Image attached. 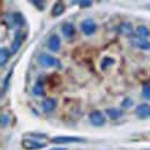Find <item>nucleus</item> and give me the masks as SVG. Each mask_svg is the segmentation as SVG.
<instances>
[{
	"label": "nucleus",
	"instance_id": "obj_9",
	"mask_svg": "<svg viewBox=\"0 0 150 150\" xmlns=\"http://www.w3.org/2000/svg\"><path fill=\"white\" fill-rule=\"evenodd\" d=\"M60 44H61L60 37H59L58 35H56V34L51 35V36L49 37V39H47V47H49V50L52 51V52H58V51H59Z\"/></svg>",
	"mask_w": 150,
	"mask_h": 150
},
{
	"label": "nucleus",
	"instance_id": "obj_14",
	"mask_svg": "<svg viewBox=\"0 0 150 150\" xmlns=\"http://www.w3.org/2000/svg\"><path fill=\"white\" fill-rule=\"evenodd\" d=\"M105 113H106V115H108L111 120H117V119H119V118L122 115V111L119 110V109H117V108L106 109V110H105Z\"/></svg>",
	"mask_w": 150,
	"mask_h": 150
},
{
	"label": "nucleus",
	"instance_id": "obj_11",
	"mask_svg": "<svg viewBox=\"0 0 150 150\" xmlns=\"http://www.w3.org/2000/svg\"><path fill=\"white\" fill-rule=\"evenodd\" d=\"M65 11H66V5H65L62 1H57V2H54L53 7H52L51 14H52V16L58 18V16H60Z\"/></svg>",
	"mask_w": 150,
	"mask_h": 150
},
{
	"label": "nucleus",
	"instance_id": "obj_5",
	"mask_svg": "<svg viewBox=\"0 0 150 150\" xmlns=\"http://www.w3.org/2000/svg\"><path fill=\"white\" fill-rule=\"evenodd\" d=\"M21 144H22V148L25 150H40L46 147L45 143L39 142L34 139H23Z\"/></svg>",
	"mask_w": 150,
	"mask_h": 150
},
{
	"label": "nucleus",
	"instance_id": "obj_26",
	"mask_svg": "<svg viewBox=\"0 0 150 150\" xmlns=\"http://www.w3.org/2000/svg\"><path fill=\"white\" fill-rule=\"evenodd\" d=\"M30 136H33V137H34V136H35V137H40V139H45V137H46L45 134H36V133H35V134H34V133L30 134Z\"/></svg>",
	"mask_w": 150,
	"mask_h": 150
},
{
	"label": "nucleus",
	"instance_id": "obj_6",
	"mask_svg": "<svg viewBox=\"0 0 150 150\" xmlns=\"http://www.w3.org/2000/svg\"><path fill=\"white\" fill-rule=\"evenodd\" d=\"M7 24H9V28H13L14 25L23 27L25 24V20L20 12H16V13L7 15Z\"/></svg>",
	"mask_w": 150,
	"mask_h": 150
},
{
	"label": "nucleus",
	"instance_id": "obj_23",
	"mask_svg": "<svg viewBox=\"0 0 150 150\" xmlns=\"http://www.w3.org/2000/svg\"><path fill=\"white\" fill-rule=\"evenodd\" d=\"M142 96H143L144 98H147L148 100H150V86H144V87H143Z\"/></svg>",
	"mask_w": 150,
	"mask_h": 150
},
{
	"label": "nucleus",
	"instance_id": "obj_21",
	"mask_svg": "<svg viewBox=\"0 0 150 150\" xmlns=\"http://www.w3.org/2000/svg\"><path fill=\"white\" fill-rule=\"evenodd\" d=\"M12 74H13V68L8 72V74L6 75V77L4 80V90H7L8 84H9V81H11V77H12Z\"/></svg>",
	"mask_w": 150,
	"mask_h": 150
},
{
	"label": "nucleus",
	"instance_id": "obj_12",
	"mask_svg": "<svg viewBox=\"0 0 150 150\" xmlns=\"http://www.w3.org/2000/svg\"><path fill=\"white\" fill-rule=\"evenodd\" d=\"M61 33L66 38H72L75 35V27L73 23H65L61 27Z\"/></svg>",
	"mask_w": 150,
	"mask_h": 150
},
{
	"label": "nucleus",
	"instance_id": "obj_2",
	"mask_svg": "<svg viewBox=\"0 0 150 150\" xmlns=\"http://www.w3.org/2000/svg\"><path fill=\"white\" fill-rule=\"evenodd\" d=\"M87 140L83 137H77V136H65V135H60V136H56L51 139L52 143L56 144H66V143H82L86 142Z\"/></svg>",
	"mask_w": 150,
	"mask_h": 150
},
{
	"label": "nucleus",
	"instance_id": "obj_27",
	"mask_svg": "<svg viewBox=\"0 0 150 150\" xmlns=\"http://www.w3.org/2000/svg\"><path fill=\"white\" fill-rule=\"evenodd\" d=\"M50 150H67L66 148H52V149Z\"/></svg>",
	"mask_w": 150,
	"mask_h": 150
},
{
	"label": "nucleus",
	"instance_id": "obj_4",
	"mask_svg": "<svg viewBox=\"0 0 150 150\" xmlns=\"http://www.w3.org/2000/svg\"><path fill=\"white\" fill-rule=\"evenodd\" d=\"M81 30L86 36L94 35L97 30V24L93 19H84L81 22Z\"/></svg>",
	"mask_w": 150,
	"mask_h": 150
},
{
	"label": "nucleus",
	"instance_id": "obj_17",
	"mask_svg": "<svg viewBox=\"0 0 150 150\" xmlns=\"http://www.w3.org/2000/svg\"><path fill=\"white\" fill-rule=\"evenodd\" d=\"M134 45L141 50H149L150 49V42L143 38H137L134 40Z\"/></svg>",
	"mask_w": 150,
	"mask_h": 150
},
{
	"label": "nucleus",
	"instance_id": "obj_22",
	"mask_svg": "<svg viewBox=\"0 0 150 150\" xmlns=\"http://www.w3.org/2000/svg\"><path fill=\"white\" fill-rule=\"evenodd\" d=\"M8 124H9V117H8V114L2 113V114H1V127L4 128V127H6Z\"/></svg>",
	"mask_w": 150,
	"mask_h": 150
},
{
	"label": "nucleus",
	"instance_id": "obj_1",
	"mask_svg": "<svg viewBox=\"0 0 150 150\" xmlns=\"http://www.w3.org/2000/svg\"><path fill=\"white\" fill-rule=\"evenodd\" d=\"M38 64L43 67H46V68L47 67H57V68L61 67L60 61L57 59L56 57L47 54V53H40L38 56Z\"/></svg>",
	"mask_w": 150,
	"mask_h": 150
},
{
	"label": "nucleus",
	"instance_id": "obj_3",
	"mask_svg": "<svg viewBox=\"0 0 150 150\" xmlns=\"http://www.w3.org/2000/svg\"><path fill=\"white\" fill-rule=\"evenodd\" d=\"M89 120H90L91 125L95 126V127H102L106 122L105 115L100 112V111H98V110H94V111L90 112V114H89Z\"/></svg>",
	"mask_w": 150,
	"mask_h": 150
},
{
	"label": "nucleus",
	"instance_id": "obj_20",
	"mask_svg": "<svg viewBox=\"0 0 150 150\" xmlns=\"http://www.w3.org/2000/svg\"><path fill=\"white\" fill-rule=\"evenodd\" d=\"M31 5H34L36 8H37L38 11H44L45 9V1H42V0H33L31 1Z\"/></svg>",
	"mask_w": 150,
	"mask_h": 150
},
{
	"label": "nucleus",
	"instance_id": "obj_10",
	"mask_svg": "<svg viewBox=\"0 0 150 150\" xmlns=\"http://www.w3.org/2000/svg\"><path fill=\"white\" fill-rule=\"evenodd\" d=\"M42 108H43V111L46 113H50L52 111H54L57 108V100L54 98H46L43 100L42 103Z\"/></svg>",
	"mask_w": 150,
	"mask_h": 150
},
{
	"label": "nucleus",
	"instance_id": "obj_13",
	"mask_svg": "<svg viewBox=\"0 0 150 150\" xmlns=\"http://www.w3.org/2000/svg\"><path fill=\"white\" fill-rule=\"evenodd\" d=\"M119 30H120V33H121L122 35L128 36V37H131V36L134 35V29H133L131 23H128V22L121 23V24L119 25Z\"/></svg>",
	"mask_w": 150,
	"mask_h": 150
},
{
	"label": "nucleus",
	"instance_id": "obj_24",
	"mask_svg": "<svg viewBox=\"0 0 150 150\" xmlns=\"http://www.w3.org/2000/svg\"><path fill=\"white\" fill-rule=\"evenodd\" d=\"M79 5L82 8H88V7H90L93 5V1H90V0H81V1H79Z\"/></svg>",
	"mask_w": 150,
	"mask_h": 150
},
{
	"label": "nucleus",
	"instance_id": "obj_16",
	"mask_svg": "<svg viewBox=\"0 0 150 150\" xmlns=\"http://www.w3.org/2000/svg\"><path fill=\"white\" fill-rule=\"evenodd\" d=\"M114 64H115V59L114 58H112V57H104L102 62H100V68H102V71H106L108 68H110Z\"/></svg>",
	"mask_w": 150,
	"mask_h": 150
},
{
	"label": "nucleus",
	"instance_id": "obj_25",
	"mask_svg": "<svg viewBox=\"0 0 150 150\" xmlns=\"http://www.w3.org/2000/svg\"><path fill=\"white\" fill-rule=\"evenodd\" d=\"M133 105V100L131 98H125L122 102H121V106L122 108H131Z\"/></svg>",
	"mask_w": 150,
	"mask_h": 150
},
{
	"label": "nucleus",
	"instance_id": "obj_19",
	"mask_svg": "<svg viewBox=\"0 0 150 150\" xmlns=\"http://www.w3.org/2000/svg\"><path fill=\"white\" fill-rule=\"evenodd\" d=\"M33 93L36 95V96H44V95H45V91H44V87H43V84L40 83V81H37V83L34 86Z\"/></svg>",
	"mask_w": 150,
	"mask_h": 150
},
{
	"label": "nucleus",
	"instance_id": "obj_18",
	"mask_svg": "<svg viewBox=\"0 0 150 150\" xmlns=\"http://www.w3.org/2000/svg\"><path fill=\"white\" fill-rule=\"evenodd\" d=\"M136 34H137L139 38H143V39H146L147 37L150 36L149 29H148L146 25H139V27L136 28Z\"/></svg>",
	"mask_w": 150,
	"mask_h": 150
},
{
	"label": "nucleus",
	"instance_id": "obj_15",
	"mask_svg": "<svg viewBox=\"0 0 150 150\" xmlns=\"http://www.w3.org/2000/svg\"><path fill=\"white\" fill-rule=\"evenodd\" d=\"M12 52L7 49V47H1L0 49V65L1 66H5V64L9 60Z\"/></svg>",
	"mask_w": 150,
	"mask_h": 150
},
{
	"label": "nucleus",
	"instance_id": "obj_7",
	"mask_svg": "<svg viewBox=\"0 0 150 150\" xmlns=\"http://www.w3.org/2000/svg\"><path fill=\"white\" fill-rule=\"evenodd\" d=\"M27 38V34L22 30H18L15 33V36H14V40L12 43V49H11V52L12 53H16L20 50V47L22 46V43Z\"/></svg>",
	"mask_w": 150,
	"mask_h": 150
},
{
	"label": "nucleus",
	"instance_id": "obj_8",
	"mask_svg": "<svg viewBox=\"0 0 150 150\" xmlns=\"http://www.w3.org/2000/svg\"><path fill=\"white\" fill-rule=\"evenodd\" d=\"M135 113L140 119H148L150 118V105L146 103L137 105L135 109Z\"/></svg>",
	"mask_w": 150,
	"mask_h": 150
}]
</instances>
